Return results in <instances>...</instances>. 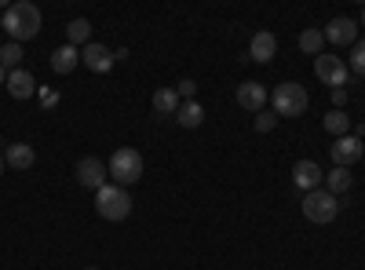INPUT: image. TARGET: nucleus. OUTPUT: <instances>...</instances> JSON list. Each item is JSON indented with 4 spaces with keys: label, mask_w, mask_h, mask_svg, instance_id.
Instances as JSON below:
<instances>
[{
    "label": "nucleus",
    "mask_w": 365,
    "mask_h": 270,
    "mask_svg": "<svg viewBox=\"0 0 365 270\" xmlns=\"http://www.w3.org/2000/svg\"><path fill=\"white\" fill-rule=\"evenodd\" d=\"M0 29H8V37L15 44L34 41L41 33V8L29 4V0H15V4H8L4 19H0Z\"/></svg>",
    "instance_id": "obj_1"
},
{
    "label": "nucleus",
    "mask_w": 365,
    "mask_h": 270,
    "mask_svg": "<svg viewBox=\"0 0 365 270\" xmlns=\"http://www.w3.org/2000/svg\"><path fill=\"white\" fill-rule=\"evenodd\" d=\"M106 172H110V179H113L117 187H132V183H139V179H143V154H139V150H132V146H120V150H113Z\"/></svg>",
    "instance_id": "obj_2"
},
{
    "label": "nucleus",
    "mask_w": 365,
    "mask_h": 270,
    "mask_svg": "<svg viewBox=\"0 0 365 270\" xmlns=\"http://www.w3.org/2000/svg\"><path fill=\"white\" fill-rule=\"evenodd\" d=\"M96 208H99V216H103V219L117 223V219H128V212H132V197H128L125 187L106 183V187L96 194Z\"/></svg>",
    "instance_id": "obj_3"
},
{
    "label": "nucleus",
    "mask_w": 365,
    "mask_h": 270,
    "mask_svg": "<svg viewBox=\"0 0 365 270\" xmlns=\"http://www.w3.org/2000/svg\"><path fill=\"white\" fill-rule=\"evenodd\" d=\"M270 103H274V113H278V117H299L303 110L311 106V95L303 92V84H292V81H285V84H278V88H274Z\"/></svg>",
    "instance_id": "obj_4"
},
{
    "label": "nucleus",
    "mask_w": 365,
    "mask_h": 270,
    "mask_svg": "<svg viewBox=\"0 0 365 270\" xmlns=\"http://www.w3.org/2000/svg\"><path fill=\"white\" fill-rule=\"evenodd\" d=\"M303 216H307L311 223H332L340 216V197H332L325 187L303 194Z\"/></svg>",
    "instance_id": "obj_5"
},
{
    "label": "nucleus",
    "mask_w": 365,
    "mask_h": 270,
    "mask_svg": "<svg viewBox=\"0 0 365 270\" xmlns=\"http://www.w3.org/2000/svg\"><path fill=\"white\" fill-rule=\"evenodd\" d=\"M314 73H318V81H322V84H329V88H344V84L351 81V70H347L344 58L325 55V51L314 58Z\"/></svg>",
    "instance_id": "obj_6"
},
{
    "label": "nucleus",
    "mask_w": 365,
    "mask_h": 270,
    "mask_svg": "<svg viewBox=\"0 0 365 270\" xmlns=\"http://www.w3.org/2000/svg\"><path fill=\"white\" fill-rule=\"evenodd\" d=\"M77 183L84 187V190H103L106 183H110V172H106V165L99 161V157H81L77 161Z\"/></svg>",
    "instance_id": "obj_7"
},
{
    "label": "nucleus",
    "mask_w": 365,
    "mask_h": 270,
    "mask_svg": "<svg viewBox=\"0 0 365 270\" xmlns=\"http://www.w3.org/2000/svg\"><path fill=\"white\" fill-rule=\"evenodd\" d=\"M292 183H296V190H303V194H311V190H322L325 187V172H322V165L318 161H296L292 165Z\"/></svg>",
    "instance_id": "obj_8"
},
{
    "label": "nucleus",
    "mask_w": 365,
    "mask_h": 270,
    "mask_svg": "<svg viewBox=\"0 0 365 270\" xmlns=\"http://www.w3.org/2000/svg\"><path fill=\"white\" fill-rule=\"evenodd\" d=\"M81 63H84L91 73H110L117 58H113V51H110L106 44L91 41V44H84V48H81Z\"/></svg>",
    "instance_id": "obj_9"
},
{
    "label": "nucleus",
    "mask_w": 365,
    "mask_h": 270,
    "mask_svg": "<svg viewBox=\"0 0 365 270\" xmlns=\"http://www.w3.org/2000/svg\"><path fill=\"white\" fill-rule=\"evenodd\" d=\"M322 33H325V41L329 44H340V48H354L358 44V22L354 19H347V15H340V19H332L325 29H322Z\"/></svg>",
    "instance_id": "obj_10"
},
{
    "label": "nucleus",
    "mask_w": 365,
    "mask_h": 270,
    "mask_svg": "<svg viewBox=\"0 0 365 270\" xmlns=\"http://www.w3.org/2000/svg\"><path fill=\"white\" fill-rule=\"evenodd\" d=\"M0 154H4V165L15 168V172H26V168L37 165V150L29 146V142H8Z\"/></svg>",
    "instance_id": "obj_11"
},
{
    "label": "nucleus",
    "mask_w": 365,
    "mask_h": 270,
    "mask_svg": "<svg viewBox=\"0 0 365 270\" xmlns=\"http://www.w3.org/2000/svg\"><path fill=\"white\" fill-rule=\"evenodd\" d=\"M329 154H332V161H336V168H347V165H354L365 154V150H361L358 135H344V139H336L329 146Z\"/></svg>",
    "instance_id": "obj_12"
},
{
    "label": "nucleus",
    "mask_w": 365,
    "mask_h": 270,
    "mask_svg": "<svg viewBox=\"0 0 365 270\" xmlns=\"http://www.w3.org/2000/svg\"><path fill=\"white\" fill-rule=\"evenodd\" d=\"M274 55H278V37H274L270 29L252 33V44H249V58H252V63H270Z\"/></svg>",
    "instance_id": "obj_13"
},
{
    "label": "nucleus",
    "mask_w": 365,
    "mask_h": 270,
    "mask_svg": "<svg viewBox=\"0 0 365 270\" xmlns=\"http://www.w3.org/2000/svg\"><path fill=\"white\" fill-rule=\"evenodd\" d=\"M237 103H241V110L259 113V110L267 106V88H263L259 81H245V84L237 88Z\"/></svg>",
    "instance_id": "obj_14"
},
{
    "label": "nucleus",
    "mask_w": 365,
    "mask_h": 270,
    "mask_svg": "<svg viewBox=\"0 0 365 270\" xmlns=\"http://www.w3.org/2000/svg\"><path fill=\"white\" fill-rule=\"evenodd\" d=\"M77 63H81V48H73V44H63V48L51 51V70L55 73H73Z\"/></svg>",
    "instance_id": "obj_15"
},
{
    "label": "nucleus",
    "mask_w": 365,
    "mask_h": 270,
    "mask_svg": "<svg viewBox=\"0 0 365 270\" xmlns=\"http://www.w3.org/2000/svg\"><path fill=\"white\" fill-rule=\"evenodd\" d=\"M8 92H11L15 99H29V95L37 92L34 73H29V70H11V73H8Z\"/></svg>",
    "instance_id": "obj_16"
},
{
    "label": "nucleus",
    "mask_w": 365,
    "mask_h": 270,
    "mask_svg": "<svg viewBox=\"0 0 365 270\" xmlns=\"http://www.w3.org/2000/svg\"><path fill=\"white\" fill-rule=\"evenodd\" d=\"M179 106H182V99H179L175 88H158V92H154V110H158L161 117H175Z\"/></svg>",
    "instance_id": "obj_17"
},
{
    "label": "nucleus",
    "mask_w": 365,
    "mask_h": 270,
    "mask_svg": "<svg viewBox=\"0 0 365 270\" xmlns=\"http://www.w3.org/2000/svg\"><path fill=\"white\" fill-rule=\"evenodd\" d=\"M351 183H354V175H351V168H332V172L325 175V190H329L332 197H340V194H347V190H351Z\"/></svg>",
    "instance_id": "obj_18"
},
{
    "label": "nucleus",
    "mask_w": 365,
    "mask_h": 270,
    "mask_svg": "<svg viewBox=\"0 0 365 270\" xmlns=\"http://www.w3.org/2000/svg\"><path fill=\"white\" fill-rule=\"evenodd\" d=\"M322 128H325L332 139H344V135H351V117H347L344 110H332V113H325Z\"/></svg>",
    "instance_id": "obj_19"
},
{
    "label": "nucleus",
    "mask_w": 365,
    "mask_h": 270,
    "mask_svg": "<svg viewBox=\"0 0 365 270\" xmlns=\"http://www.w3.org/2000/svg\"><path fill=\"white\" fill-rule=\"evenodd\" d=\"M66 44H73V48L91 44V22H88V19H73V22L66 26Z\"/></svg>",
    "instance_id": "obj_20"
},
{
    "label": "nucleus",
    "mask_w": 365,
    "mask_h": 270,
    "mask_svg": "<svg viewBox=\"0 0 365 270\" xmlns=\"http://www.w3.org/2000/svg\"><path fill=\"white\" fill-rule=\"evenodd\" d=\"M175 121H179L182 128H197V125L205 121V106H201V103H194V99H190V103H182V106H179V113H175Z\"/></svg>",
    "instance_id": "obj_21"
},
{
    "label": "nucleus",
    "mask_w": 365,
    "mask_h": 270,
    "mask_svg": "<svg viewBox=\"0 0 365 270\" xmlns=\"http://www.w3.org/2000/svg\"><path fill=\"white\" fill-rule=\"evenodd\" d=\"M322 48H325V33L322 29H303L299 33V51H307V55H322Z\"/></svg>",
    "instance_id": "obj_22"
},
{
    "label": "nucleus",
    "mask_w": 365,
    "mask_h": 270,
    "mask_svg": "<svg viewBox=\"0 0 365 270\" xmlns=\"http://www.w3.org/2000/svg\"><path fill=\"white\" fill-rule=\"evenodd\" d=\"M19 63H22V44H15V41H8L4 48H0V66H4V70L11 73V70H15Z\"/></svg>",
    "instance_id": "obj_23"
},
{
    "label": "nucleus",
    "mask_w": 365,
    "mask_h": 270,
    "mask_svg": "<svg viewBox=\"0 0 365 270\" xmlns=\"http://www.w3.org/2000/svg\"><path fill=\"white\" fill-rule=\"evenodd\" d=\"M347 70H351L354 77H365V41H358V44L351 48V63H347Z\"/></svg>",
    "instance_id": "obj_24"
},
{
    "label": "nucleus",
    "mask_w": 365,
    "mask_h": 270,
    "mask_svg": "<svg viewBox=\"0 0 365 270\" xmlns=\"http://www.w3.org/2000/svg\"><path fill=\"white\" fill-rule=\"evenodd\" d=\"M252 125H256V132H274V125H278V113H267V110H259Z\"/></svg>",
    "instance_id": "obj_25"
},
{
    "label": "nucleus",
    "mask_w": 365,
    "mask_h": 270,
    "mask_svg": "<svg viewBox=\"0 0 365 270\" xmlns=\"http://www.w3.org/2000/svg\"><path fill=\"white\" fill-rule=\"evenodd\" d=\"M175 92H179V99H182V103H190V99H194V92H197V84H194V81H182V84L175 88Z\"/></svg>",
    "instance_id": "obj_26"
},
{
    "label": "nucleus",
    "mask_w": 365,
    "mask_h": 270,
    "mask_svg": "<svg viewBox=\"0 0 365 270\" xmlns=\"http://www.w3.org/2000/svg\"><path fill=\"white\" fill-rule=\"evenodd\" d=\"M332 103H336V110L347 103V92H344V88H332Z\"/></svg>",
    "instance_id": "obj_27"
},
{
    "label": "nucleus",
    "mask_w": 365,
    "mask_h": 270,
    "mask_svg": "<svg viewBox=\"0 0 365 270\" xmlns=\"http://www.w3.org/2000/svg\"><path fill=\"white\" fill-rule=\"evenodd\" d=\"M4 84H8V70H4V66H0V88H4Z\"/></svg>",
    "instance_id": "obj_28"
},
{
    "label": "nucleus",
    "mask_w": 365,
    "mask_h": 270,
    "mask_svg": "<svg viewBox=\"0 0 365 270\" xmlns=\"http://www.w3.org/2000/svg\"><path fill=\"white\" fill-rule=\"evenodd\" d=\"M0 175H4V154H0Z\"/></svg>",
    "instance_id": "obj_29"
},
{
    "label": "nucleus",
    "mask_w": 365,
    "mask_h": 270,
    "mask_svg": "<svg viewBox=\"0 0 365 270\" xmlns=\"http://www.w3.org/2000/svg\"><path fill=\"white\" fill-rule=\"evenodd\" d=\"M361 29H365V8H361Z\"/></svg>",
    "instance_id": "obj_30"
},
{
    "label": "nucleus",
    "mask_w": 365,
    "mask_h": 270,
    "mask_svg": "<svg viewBox=\"0 0 365 270\" xmlns=\"http://www.w3.org/2000/svg\"><path fill=\"white\" fill-rule=\"evenodd\" d=\"M88 270H99V266H88Z\"/></svg>",
    "instance_id": "obj_31"
},
{
    "label": "nucleus",
    "mask_w": 365,
    "mask_h": 270,
    "mask_svg": "<svg viewBox=\"0 0 365 270\" xmlns=\"http://www.w3.org/2000/svg\"><path fill=\"white\" fill-rule=\"evenodd\" d=\"M361 161H365V154H361Z\"/></svg>",
    "instance_id": "obj_32"
}]
</instances>
